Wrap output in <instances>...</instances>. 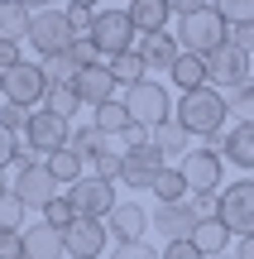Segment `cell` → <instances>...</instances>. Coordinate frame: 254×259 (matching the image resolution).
<instances>
[{
	"instance_id": "1",
	"label": "cell",
	"mask_w": 254,
	"mask_h": 259,
	"mask_svg": "<svg viewBox=\"0 0 254 259\" xmlns=\"http://www.w3.org/2000/svg\"><path fill=\"white\" fill-rule=\"evenodd\" d=\"M226 115H230V101L216 92V87H201V92H182L178 96L173 120L187 130V135H207L211 144H216V139L226 135Z\"/></svg>"
},
{
	"instance_id": "2",
	"label": "cell",
	"mask_w": 254,
	"mask_h": 259,
	"mask_svg": "<svg viewBox=\"0 0 254 259\" xmlns=\"http://www.w3.org/2000/svg\"><path fill=\"white\" fill-rule=\"evenodd\" d=\"M226 38H230V24L216 15V5L197 10V15H178V48H182V53L207 58V53H216Z\"/></svg>"
},
{
	"instance_id": "3",
	"label": "cell",
	"mask_w": 254,
	"mask_h": 259,
	"mask_svg": "<svg viewBox=\"0 0 254 259\" xmlns=\"http://www.w3.org/2000/svg\"><path fill=\"white\" fill-rule=\"evenodd\" d=\"M178 168H182V178H187L192 197H221V187H226V158H221L216 144L187 149V154L178 158Z\"/></svg>"
},
{
	"instance_id": "4",
	"label": "cell",
	"mask_w": 254,
	"mask_h": 259,
	"mask_svg": "<svg viewBox=\"0 0 254 259\" xmlns=\"http://www.w3.org/2000/svg\"><path fill=\"white\" fill-rule=\"evenodd\" d=\"M120 101L130 106L134 125H144V130H154V125L173 120V96H168V87H163V82H149V77H144L139 87H125V96H120Z\"/></svg>"
},
{
	"instance_id": "5",
	"label": "cell",
	"mask_w": 254,
	"mask_h": 259,
	"mask_svg": "<svg viewBox=\"0 0 254 259\" xmlns=\"http://www.w3.org/2000/svg\"><path fill=\"white\" fill-rule=\"evenodd\" d=\"M134 38H139V29H134L130 10H96V34H91V44H96V53H101L106 63L120 58V53H130Z\"/></svg>"
},
{
	"instance_id": "6",
	"label": "cell",
	"mask_w": 254,
	"mask_h": 259,
	"mask_svg": "<svg viewBox=\"0 0 254 259\" xmlns=\"http://www.w3.org/2000/svg\"><path fill=\"white\" fill-rule=\"evenodd\" d=\"M29 44L38 48L43 58H58V53H67V48L77 44L72 38V29H67V10H34V19H29Z\"/></svg>"
},
{
	"instance_id": "7",
	"label": "cell",
	"mask_w": 254,
	"mask_h": 259,
	"mask_svg": "<svg viewBox=\"0 0 254 259\" xmlns=\"http://www.w3.org/2000/svg\"><path fill=\"white\" fill-rule=\"evenodd\" d=\"M67 202H72L77 216H91V221H106V216L120 206V197H115V183H101V178H77L72 187H67Z\"/></svg>"
},
{
	"instance_id": "8",
	"label": "cell",
	"mask_w": 254,
	"mask_h": 259,
	"mask_svg": "<svg viewBox=\"0 0 254 259\" xmlns=\"http://www.w3.org/2000/svg\"><path fill=\"white\" fill-rule=\"evenodd\" d=\"M207 72H211V87H216V92L221 87H226V92H240V87H249V53L226 38L216 53H207Z\"/></svg>"
},
{
	"instance_id": "9",
	"label": "cell",
	"mask_w": 254,
	"mask_h": 259,
	"mask_svg": "<svg viewBox=\"0 0 254 259\" xmlns=\"http://www.w3.org/2000/svg\"><path fill=\"white\" fill-rule=\"evenodd\" d=\"M72 144V125L53 111H29V125H24V149L34 154H58V149Z\"/></svg>"
},
{
	"instance_id": "10",
	"label": "cell",
	"mask_w": 254,
	"mask_h": 259,
	"mask_svg": "<svg viewBox=\"0 0 254 259\" xmlns=\"http://www.w3.org/2000/svg\"><path fill=\"white\" fill-rule=\"evenodd\" d=\"M221 221H226V231L240 235V240L254 235V178L221 187Z\"/></svg>"
},
{
	"instance_id": "11",
	"label": "cell",
	"mask_w": 254,
	"mask_h": 259,
	"mask_svg": "<svg viewBox=\"0 0 254 259\" xmlns=\"http://www.w3.org/2000/svg\"><path fill=\"white\" fill-rule=\"evenodd\" d=\"M0 92H5V101H15V106H38L48 96V77H43V67L38 63H19V67H10V72H0Z\"/></svg>"
},
{
	"instance_id": "12",
	"label": "cell",
	"mask_w": 254,
	"mask_h": 259,
	"mask_svg": "<svg viewBox=\"0 0 254 259\" xmlns=\"http://www.w3.org/2000/svg\"><path fill=\"white\" fill-rule=\"evenodd\" d=\"M163 154L154 144H134V149H125V168H120V183L125 187H134V192H154V183H159V173H163Z\"/></svg>"
},
{
	"instance_id": "13",
	"label": "cell",
	"mask_w": 254,
	"mask_h": 259,
	"mask_svg": "<svg viewBox=\"0 0 254 259\" xmlns=\"http://www.w3.org/2000/svg\"><path fill=\"white\" fill-rule=\"evenodd\" d=\"M15 192H19V202H24V206H38V211H43L48 202H58V197H63V183L48 173V163H19Z\"/></svg>"
},
{
	"instance_id": "14",
	"label": "cell",
	"mask_w": 254,
	"mask_h": 259,
	"mask_svg": "<svg viewBox=\"0 0 254 259\" xmlns=\"http://www.w3.org/2000/svg\"><path fill=\"white\" fill-rule=\"evenodd\" d=\"M63 245H67V254H72V259H101V250L111 245V231H106V221L77 216V221L63 231Z\"/></svg>"
},
{
	"instance_id": "15",
	"label": "cell",
	"mask_w": 254,
	"mask_h": 259,
	"mask_svg": "<svg viewBox=\"0 0 254 259\" xmlns=\"http://www.w3.org/2000/svg\"><path fill=\"white\" fill-rule=\"evenodd\" d=\"M149 221H154V231L163 235V240H192V231H197V206L192 202H159L149 211Z\"/></svg>"
},
{
	"instance_id": "16",
	"label": "cell",
	"mask_w": 254,
	"mask_h": 259,
	"mask_svg": "<svg viewBox=\"0 0 254 259\" xmlns=\"http://www.w3.org/2000/svg\"><path fill=\"white\" fill-rule=\"evenodd\" d=\"M72 92H77V101L82 106H106V101H120V82L111 77V67L106 63H96V67H82L77 72V82H72Z\"/></svg>"
},
{
	"instance_id": "17",
	"label": "cell",
	"mask_w": 254,
	"mask_h": 259,
	"mask_svg": "<svg viewBox=\"0 0 254 259\" xmlns=\"http://www.w3.org/2000/svg\"><path fill=\"white\" fill-rule=\"evenodd\" d=\"M149 226L154 221H149V211H144L139 202H120L111 216H106V231H111V240H120V245H139Z\"/></svg>"
},
{
	"instance_id": "18",
	"label": "cell",
	"mask_w": 254,
	"mask_h": 259,
	"mask_svg": "<svg viewBox=\"0 0 254 259\" xmlns=\"http://www.w3.org/2000/svg\"><path fill=\"white\" fill-rule=\"evenodd\" d=\"M134 53L144 58L149 72H173V63L182 58V48H178V38L163 29V34H139V38H134Z\"/></svg>"
},
{
	"instance_id": "19",
	"label": "cell",
	"mask_w": 254,
	"mask_h": 259,
	"mask_svg": "<svg viewBox=\"0 0 254 259\" xmlns=\"http://www.w3.org/2000/svg\"><path fill=\"white\" fill-rule=\"evenodd\" d=\"M216 149H221V158H230V163H240V168L254 173V120H240L230 135H221Z\"/></svg>"
},
{
	"instance_id": "20",
	"label": "cell",
	"mask_w": 254,
	"mask_h": 259,
	"mask_svg": "<svg viewBox=\"0 0 254 259\" xmlns=\"http://www.w3.org/2000/svg\"><path fill=\"white\" fill-rule=\"evenodd\" d=\"M67 245H63V231L58 226H29L24 231V259H63Z\"/></svg>"
},
{
	"instance_id": "21",
	"label": "cell",
	"mask_w": 254,
	"mask_h": 259,
	"mask_svg": "<svg viewBox=\"0 0 254 259\" xmlns=\"http://www.w3.org/2000/svg\"><path fill=\"white\" fill-rule=\"evenodd\" d=\"M125 10H130V19H134L139 34H163L168 19H173V5H168V0H130Z\"/></svg>"
},
{
	"instance_id": "22",
	"label": "cell",
	"mask_w": 254,
	"mask_h": 259,
	"mask_svg": "<svg viewBox=\"0 0 254 259\" xmlns=\"http://www.w3.org/2000/svg\"><path fill=\"white\" fill-rule=\"evenodd\" d=\"M173 87H178V96L182 92H201V87H211V72H207V58H197V53H182L178 63H173Z\"/></svg>"
},
{
	"instance_id": "23",
	"label": "cell",
	"mask_w": 254,
	"mask_h": 259,
	"mask_svg": "<svg viewBox=\"0 0 254 259\" xmlns=\"http://www.w3.org/2000/svg\"><path fill=\"white\" fill-rule=\"evenodd\" d=\"M230 240H235V235L226 231V221H221V216H201V221H197V231H192V245H197L207 259L226 254V245H230Z\"/></svg>"
},
{
	"instance_id": "24",
	"label": "cell",
	"mask_w": 254,
	"mask_h": 259,
	"mask_svg": "<svg viewBox=\"0 0 254 259\" xmlns=\"http://www.w3.org/2000/svg\"><path fill=\"white\" fill-rule=\"evenodd\" d=\"M29 19H34L29 5H19V0H0V38H5V44L29 38Z\"/></svg>"
},
{
	"instance_id": "25",
	"label": "cell",
	"mask_w": 254,
	"mask_h": 259,
	"mask_svg": "<svg viewBox=\"0 0 254 259\" xmlns=\"http://www.w3.org/2000/svg\"><path fill=\"white\" fill-rule=\"evenodd\" d=\"M91 125L101 130V135H130V130H134V115H130V106H125V101H106V106H96V111H91Z\"/></svg>"
},
{
	"instance_id": "26",
	"label": "cell",
	"mask_w": 254,
	"mask_h": 259,
	"mask_svg": "<svg viewBox=\"0 0 254 259\" xmlns=\"http://www.w3.org/2000/svg\"><path fill=\"white\" fill-rule=\"evenodd\" d=\"M187 139H192V135H187L178 120H163V125H154V130H149V144L159 149L163 158H168V154H178V158H182V154H187Z\"/></svg>"
},
{
	"instance_id": "27",
	"label": "cell",
	"mask_w": 254,
	"mask_h": 259,
	"mask_svg": "<svg viewBox=\"0 0 254 259\" xmlns=\"http://www.w3.org/2000/svg\"><path fill=\"white\" fill-rule=\"evenodd\" d=\"M43 163H48V173H53V178H58V183H67V187H72V183H77V178H82V163H86V158H82V154H77V149H72V144H67V149H58V154H48V158H43Z\"/></svg>"
},
{
	"instance_id": "28",
	"label": "cell",
	"mask_w": 254,
	"mask_h": 259,
	"mask_svg": "<svg viewBox=\"0 0 254 259\" xmlns=\"http://www.w3.org/2000/svg\"><path fill=\"white\" fill-rule=\"evenodd\" d=\"M106 67H111V77H115L120 87H139L144 72H149V67H144V58L134 53V48H130V53H120V58H111Z\"/></svg>"
},
{
	"instance_id": "29",
	"label": "cell",
	"mask_w": 254,
	"mask_h": 259,
	"mask_svg": "<svg viewBox=\"0 0 254 259\" xmlns=\"http://www.w3.org/2000/svg\"><path fill=\"white\" fill-rule=\"evenodd\" d=\"M154 197H159V202H187V178H182V168H163L159 183H154Z\"/></svg>"
},
{
	"instance_id": "30",
	"label": "cell",
	"mask_w": 254,
	"mask_h": 259,
	"mask_svg": "<svg viewBox=\"0 0 254 259\" xmlns=\"http://www.w3.org/2000/svg\"><path fill=\"white\" fill-rule=\"evenodd\" d=\"M0 231H24V202H19L15 187L0 192Z\"/></svg>"
},
{
	"instance_id": "31",
	"label": "cell",
	"mask_w": 254,
	"mask_h": 259,
	"mask_svg": "<svg viewBox=\"0 0 254 259\" xmlns=\"http://www.w3.org/2000/svg\"><path fill=\"white\" fill-rule=\"evenodd\" d=\"M43 111H53V115H63V120H72V111H82V101H77L72 87H48Z\"/></svg>"
},
{
	"instance_id": "32",
	"label": "cell",
	"mask_w": 254,
	"mask_h": 259,
	"mask_svg": "<svg viewBox=\"0 0 254 259\" xmlns=\"http://www.w3.org/2000/svg\"><path fill=\"white\" fill-rule=\"evenodd\" d=\"M72 149L86 158V163H91L96 154H106V135H101L96 125H82V130H72Z\"/></svg>"
},
{
	"instance_id": "33",
	"label": "cell",
	"mask_w": 254,
	"mask_h": 259,
	"mask_svg": "<svg viewBox=\"0 0 254 259\" xmlns=\"http://www.w3.org/2000/svg\"><path fill=\"white\" fill-rule=\"evenodd\" d=\"M226 24H254V0H211Z\"/></svg>"
},
{
	"instance_id": "34",
	"label": "cell",
	"mask_w": 254,
	"mask_h": 259,
	"mask_svg": "<svg viewBox=\"0 0 254 259\" xmlns=\"http://www.w3.org/2000/svg\"><path fill=\"white\" fill-rule=\"evenodd\" d=\"M67 29H72V38H91L96 34V10L91 5H67Z\"/></svg>"
},
{
	"instance_id": "35",
	"label": "cell",
	"mask_w": 254,
	"mask_h": 259,
	"mask_svg": "<svg viewBox=\"0 0 254 259\" xmlns=\"http://www.w3.org/2000/svg\"><path fill=\"white\" fill-rule=\"evenodd\" d=\"M120 168H125V154H115V149H106V154L91 158V173L101 178V183H120Z\"/></svg>"
},
{
	"instance_id": "36",
	"label": "cell",
	"mask_w": 254,
	"mask_h": 259,
	"mask_svg": "<svg viewBox=\"0 0 254 259\" xmlns=\"http://www.w3.org/2000/svg\"><path fill=\"white\" fill-rule=\"evenodd\" d=\"M43 221H48V226H58V231H67V226L77 221V211H72V202H67V197H58V202H48V206H43Z\"/></svg>"
},
{
	"instance_id": "37",
	"label": "cell",
	"mask_w": 254,
	"mask_h": 259,
	"mask_svg": "<svg viewBox=\"0 0 254 259\" xmlns=\"http://www.w3.org/2000/svg\"><path fill=\"white\" fill-rule=\"evenodd\" d=\"M226 101H230V115H240V120H254V82H249V87H240V92H230Z\"/></svg>"
},
{
	"instance_id": "38",
	"label": "cell",
	"mask_w": 254,
	"mask_h": 259,
	"mask_svg": "<svg viewBox=\"0 0 254 259\" xmlns=\"http://www.w3.org/2000/svg\"><path fill=\"white\" fill-rule=\"evenodd\" d=\"M24 158V149H19V139H15V130H0V168H10V163H19Z\"/></svg>"
},
{
	"instance_id": "39",
	"label": "cell",
	"mask_w": 254,
	"mask_h": 259,
	"mask_svg": "<svg viewBox=\"0 0 254 259\" xmlns=\"http://www.w3.org/2000/svg\"><path fill=\"white\" fill-rule=\"evenodd\" d=\"M24 125H29L24 106H15V101H5V106H0V130H15V135H19Z\"/></svg>"
},
{
	"instance_id": "40",
	"label": "cell",
	"mask_w": 254,
	"mask_h": 259,
	"mask_svg": "<svg viewBox=\"0 0 254 259\" xmlns=\"http://www.w3.org/2000/svg\"><path fill=\"white\" fill-rule=\"evenodd\" d=\"M0 259H24V231H0Z\"/></svg>"
},
{
	"instance_id": "41",
	"label": "cell",
	"mask_w": 254,
	"mask_h": 259,
	"mask_svg": "<svg viewBox=\"0 0 254 259\" xmlns=\"http://www.w3.org/2000/svg\"><path fill=\"white\" fill-rule=\"evenodd\" d=\"M111 259H163L159 250H154V245H115V250H111Z\"/></svg>"
},
{
	"instance_id": "42",
	"label": "cell",
	"mask_w": 254,
	"mask_h": 259,
	"mask_svg": "<svg viewBox=\"0 0 254 259\" xmlns=\"http://www.w3.org/2000/svg\"><path fill=\"white\" fill-rule=\"evenodd\" d=\"M163 259H207V254H201L192 240H168L163 245Z\"/></svg>"
},
{
	"instance_id": "43",
	"label": "cell",
	"mask_w": 254,
	"mask_h": 259,
	"mask_svg": "<svg viewBox=\"0 0 254 259\" xmlns=\"http://www.w3.org/2000/svg\"><path fill=\"white\" fill-rule=\"evenodd\" d=\"M230 44L245 48V53H254V24H230Z\"/></svg>"
},
{
	"instance_id": "44",
	"label": "cell",
	"mask_w": 254,
	"mask_h": 259,
	"mask_svg": "<svg viewBox=\"0 0 254 259\" xmlns=\"http://www.w3.org/2000/svg\"><path fill=\"white\" fill-rule=\"evenodd\" d=\"M24 58H19V44H5L0 38V72H10V67H19Z\"/></svg>"
},
{
	"instance_id": "45",
	"label": "cell",
	"mask_w": 254,
	"mask_h": 259,
	"mask_svg": "<svg viewBox=\"0 0 254 259\" xmlns=\"http://www.w3.org/2000/svg\"><path fill=\"white\" fill-rule=\"evenodd\" d=\"M178 15H197V10H211V0H168Z\"/></svg>"
},
{
	"instance_id": "46",
	"label": "cell",
	"mask_w": 254,
	"mask_h": 259,
	"mask_svg": "<svg viewBox=\"0 0 254 259\" xmlns=\"http://www.w3.org/2000/svg\"><path fill=\"white\" fill-rule=\"evenodd\" d=\"M235 259H254V235H245V240L235 245Z\"/></svg>"
},
{
	"instance_id": "47",
	"label": "cell",
	"mask_w": 254,
	"mask_h": 259,
	"mask_svg": "<svg viewBox=\"0 0 254 259\" xmlns=\"http://www.w3.org/2000/svg\"><path fill=\"white\" fill-rule=\"evenodd\" d=\"M19 5H29V10H48L53 0H19Z\"/></svg>"
},
{
	"instance_id": "48",
	"label": "cell",
	"mask_w": 254,
	"mask_h": 259,
	"mask_svg": "<svg viewBox=\"0 0 254 259\" xmlns=\"http://www.w3.org/2000/svg\"><path fill=\"white\" fill-rule=\"evenodd\" d=\"M67 5H91V10H101V0H67Z\"/></svg>"
},
{
	"instance_id": "49",
	"label": "cell",
	"mask_w": 254,
	"mask_h": 259,
	"mask_svg": "<svg viewBox=\"0 0 254 259\" xmlns=\"http://www.w3.org/2000/svg\"><path fill=\"white\" fill-rule=\"evenodd\" d=\"M0 192H5V183H0Z\"/></svg>"
},
{
	"instance_id": "50",
	"label": "cell",
	"mask_w": 254,
	"mask_h": 259,
	"mask_svg": "<svg viewBox=\"0 0 254 259\" xmlns=\"http://www.w3.org/2000/svg\"><path fill=\"white\" fill-rule=\"evenodd\" d=\"M216 259H226V254H216Z\"/></svg>"
},
{
	"instance_id": "51",
	"label": "cell",
	"mask_w": 254,
	"mask_h": 259,
	"mask_svg": "<svg viewBox=\"0 0 254 259\" xmlns=\"http://www.w3.org/2000/svg\"><path fill=\"white\" fill-rule=\"evenodd\" d=\"M0 96H5V92H0Z\"/></svg>"
}]
</instances>
